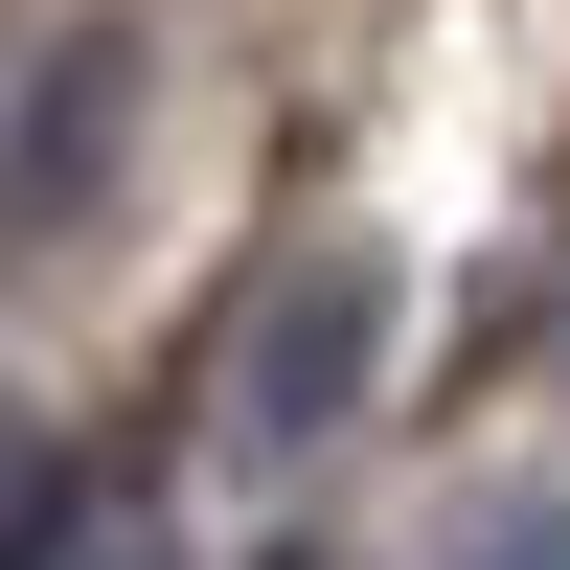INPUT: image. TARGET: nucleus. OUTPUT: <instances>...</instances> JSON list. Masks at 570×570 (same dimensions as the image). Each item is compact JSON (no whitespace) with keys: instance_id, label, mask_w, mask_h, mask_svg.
I'll list each match as a JSON object with an SVG mask.
<instances>
[{"instance_id":"20e7f679","label":"nucleus","mask_w":570,"mask_h":570,"mask_svg":"<svg viewBox=\"0 0 570 570\" xmlns=\"http://www.w3.org/2000/svg\"><path fill=\"white\" fill-rule=\"evenodd\" d=\"M480 570H570V525H502V548H480Z\"/></svg>"},{"instance_id":"7ed1b4c3","label":"nucleus","mask_w":570,"mask_h":570,"mask_svg":"<svg viewBox=\"0 0 570 570\" xmlns=\"http://www.w3.org/2000/svg\"><path fill=\"white\" fill-rule=\"evenodd\" d=\"M23 480H46V434H23V411H0V525H23Z\"/></svg>"},{"instance_id":"f03ea898","label":"nucleus","mask_w":570,"mask_h":570,"mask_svg":"<svg viewBox=\"0 0 570 570\" xmlns=\"http://www.w3.org/2000/svg\"><path fill=\"white\" fill-rule=\"evenodd\" d=\"M115 115H137V23H69L23 69V137H0V228H69L91 160H115Z\"/></svg>"},{"instance_id":"f257e3e1","label":"nucleus","mask_w":570,"mask_h":570,"mask_svg":"<svg viewBox=\"0 0 570 570\" xmlns=\"http://www.w3.org/2000/svg\"><path fill=\"white\" fill-rule=\"evenodd\" d=\"M365 365H389V252H297L274 320H252V365H228V434H252V456H320L365 411Z\"/></svg>"}]
</instances>
